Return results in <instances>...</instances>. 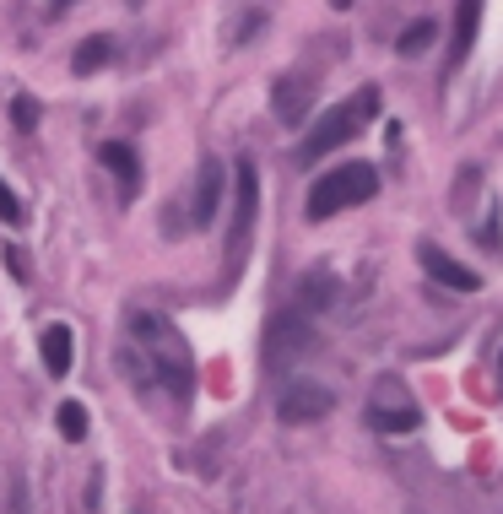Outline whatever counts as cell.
<instances>
[{"label": "cell", "instance_id": "16", "mask_svg": "<svg viewBox=\"0 0 503 514\" xmlns=\"http://www.w3.org/2000/svg\"><path fill=\"white\" fill-rule=\"evenodd\" d=\"M55 428H60L71 444H82V439H87V412H82V401H65L60 412H55Z\"/></svg>", "mask_w": 503, "mask_h": 514}, {"label": "cell", "instance_id": "24", "mask_svg": "<svg viewBox=\"0 0 503 514\" xmlns=\"http://www.w3.org/2000/svg\"><path fill=\"white\" fill-rule=\"evenodd\" d=\"M498 385H503V358H498Z\"/></svg>", "mask_w": 503, "mask_h": 514}, {"label": "cell", "instance_id": "2", "mask_svg": "<svg viewBox=\"0 0 503 514\" xmlns=\"http://www.w3.org/2000/svg\"><path fill=\"white\" fill-rule=\"evenodd\" d=\"M374 195H379V168L374 163H341V168H330V174H320L309 184L303 212H309V222H330V217L352 212V206L374 201Z\"/></svg>", "mask_w": 503, "mask_h": 514}, {"label": "cell", "instance_id": "13", "mask_svg": "<svg viewBox=\"0 0 503 514\" xmlns=\"http://www.w3.org/2000/svg\"><path fill=\"white\" fill-rule=\"evenodd\" d=\"M476 22H482V0H460L455 11V38H449V65H460L476 44Z\"/></svg>", "mask_w": 503, "mask_h": 514}, {"label": "cell", "instance_id": "18", "mask_svg": "<svg viewBox=\"0 0 503 514\" xmlns=\"http://www.w3.org/2000/svg\"><path fill=\"white\" fill-rule=\"evenodd\" d=\"M260 28H266V11H244V17H238L233 28H228V44H249V38H255Z\"/></svg>", "mask_w": 503, "mask_h": 514}, {"label": "cell", "instance_id": "14", "mask_svg": "<svg viewBox=\"0 0 503 514\" xmlns=\"http://www.w3.org/2000/svg\"><path fill=\"white\" fill-rule=\"evenodd\" d=\"M368 428H379V433H417L422 412H417V406H368Z\"/></svg>", "mask_w": 503, "mask_h": 514}, {"label": "cell", "instance_id": "9", "mask_svg": "<svg viewBox=\"0 0 503 514\" xmlns=\"http://www.w3.org/2000/svg\"><path fill=\"white\" fill-rule=\"evenodd\" d=\"M341 303V282H336V271H325V266H314V271H303L298 276V314H330Z\"/></svg>", "mask_w": 503, "mask_h": 514}, {"label": "cell", "instance_id": "3", "mask_svg": "<svg viewBox=\"0 0 503 514\" xmlns=\"http://www.w3.org/2000/svg\"><path fill=\"white\" fill-rule=\"evenodd\" d=\"M374 114H379V87H363L357 98L336 103V109H330V114H320V120H314V130L298 141V163H303V168H314L320 157H330V152H336L341 141H352L357 130H363L368 120H374Z\"/></svg>", "mask_w": 503, "mask_h": 514}, {"label": "cell", "instance_id": "12", "mask_svg": "<svg viewBox=\"0 0 503 514\" xmlns=\"http://www.w3.org/2000/svg\"><path fill=\"white\" fill-rule=\"evenodd\" d=\"M38 352H44V374H49V379H65V374H71V352H76L71 325H44Z\"/></svg>", "mask_w": 503, "mask_h": 514}, {"label": "cell", "instance_id": "11", "mask_svg": "<svg viewBox=\"0 0 503 514\" xmlns=\"http://www.w3.org/2000/svg\"><path fill=\"white\" fill-rule=\"evenodd\" d=\"M98 163L119 179V195H125V201H136V195H141V157L130 152L125 141H103V147H98Z\"/></svg>", "mask_w": 503, "mask_h": 514}, {"label": "cell", "instance_id": "15", "mask_svg": "<svg viewBox=\"0 0 503 514\" xmlns=\"http://www.w3.org/2000/svg\"><path fill=\"white\" fill-rule=\"evenodd\" d=\"M109 60H114V38H103V33H98V38H82V44H76L71 71H76V76H98Z\"/></svg>", "mask_w": 503, "mask_h": 514}, {"label": "cell", "instance_id": "1", "mask_svg": "<svg viewBox=\"0 0 503 514\" xmlns=\"http://www.w3.org/2000/svg\"><path fill=\"white\" fill-rule=\"evenodd\" d=\"M125 331H130V347L147 363L152 390H163L168 401H174V412H184L190 395H195V358H190V347H184V336L174 331V320H163V314H152V309H130Z\"/></svg>", "mask_w": 503, "mask_h": 514}, {"label": "cell", "instance_id": "23", "mask_svg": "<svg viewBox=\"0 0 503 514\" xmlns=\"http://www.w3.org/2000/svg\"><path fill=\"white\" fill-rule=\"evenodd\" d=\"M330 6H336V11H347V6H352V0H330Z\"/></svg>", "mask_w": 503, "mask_h": 514}, {"label": "cell", "instance_id": "17", "mask_svg": "<svg viewBox=\"0 0 503 514\" xmlns=\"http://www.w3.org/2000/svg\"><path fill=\"white\" fill-rule=\"evenodd\" d=\"M428 44H433V22H412V28H401V38H395L401 55H422Z\"/></svg>", "mask_w": 503, "mask_h": 514}, {"label": "cell", "instance_id": "21", "mask_svg": "<svg viewBox=\"0 0 503 514\" xmlns=\"http://www.w3.org/2000/svg\"><path fill=\"white\" fill-rule=\"evenodd\" d=\"M6 266H11V276H17V282H28V255H22V249H6Z\"/></svg>", "mask_w": 503, "mask_h": 514}, {"label": "cell", "instance_id": "6", "mask_svg": "<svg viewBox=\"0 0 503 514\" xmlns=\"http://www.w3.org/2000/svg\"><path fill=\"white\" fill-rule=\"evenodd\" d=\"M330 406H336V395H330L325 385H314V379H293V385L282 390V401H276V417L282 423H320V417H330Z\"/></svg>", "mask_w": 503, "mask_h": 514}, {"label": "cell", "instance_id": "5", "mask_svg": "<svg viewBox=\"0 0 503 514\" xmlns=\"http://www.w3.org/2000/svg\"><path fill=\"white\" fill-rule=\"evenodd\" d=\"M233 190H238V206H233V239H228V276L244 271L249 244H255V217H260V168H255V157H238Z\"/></svg>", "mask_w": 503, "mask_h": 514}, {"label": "cell", "instance_id": "19", "mask_svg": "<svg viewBox=\"0 0 503 514\" xmlns=\"http://www.w3.org/2000/svg\"><path fill=\"white\" fill-rule=\"evenodd\" d=\"M11 125H17V130H38V103L28 98V92L11 98Z\"/></svg>", "mask_w": 503, "mask_h": 514}, {"label": "cell", "instance_id": "7", "mask_svg": "<svg viewBox=\"0 0 503 514\" xmlns=\"http://www.w3.org/2000/svg\"><path fill=\"white\" fill-rule=\"evenodd\" d=\"M271 109H276V120H282V125H303V114L314 109V76L287 71L282 82L271 87Z\"/></svg>", "mask_w": 503, "mask_h": 514}, {"label": "cell", "instance_id": "20", "mask_svg": "<svg viewBox=\"0 0 503 514\" xmlns=\"http://www.w3.org/2000/svg\"><path fill=\"white\" fill-rule=\"evenodd\" d=\"M0 222H11V228L22 222V201L11 195V184H6V179H0Z\"/></svg>", "mask_w": 503, "mask_h": 514}, {"label": "cell", "instance_id": "8", "mask_svg": "<svg viewBox=\"0 0 503 514\" xmlns=\"http://www.w3.org/2000/svg\"><path fill=\"white\" fill-rule=\"evenodd\" d=\"M417 260H422V271L433 276V282H444L449 293H476L482 287V271H471V266H460L455 255H444L439 244H422L417 249Z\"/></svg>", "mask_w": 503, "mask_h": 514}, {"label": "cell", "instance_id": "4", "mask_svg": "<svg viewBox=\"0 0 503 514\" xmlns=\"http://www.w3.org/2000/svg\"><path fill=\"white\" fill-rule=\"evenodd\" d=\"M314 347H320V331H314L309 314L282 309L266 320V336H260V368H266V374H282L287 363H298L303 352H314Z\"/></svg>", "mask_w": 503, "mask_h": 514}, {"label": "cell", "instance_id": "22", "mask_svg": "<svg viewBox=\"0 0 503 514\" xmlns=\"http://www.w3.org/2000/svg\"><path fill=\"white\" fill-rule=\"evenodd\" d=\"M71 6H76V0H49V6H44V17H65Z\"/></svg>", "mask_w": 503, "mask_h": 514}, {"label": "cell", "instance_id": "10", "mask_svg": "<svg viewBox=\"0 0 503 514\" xmlns=\"http://www.w3.org/2000/svg\"><path fill=\"white\" fill-rule=\"evenodd\" d=\"M222 190H228V184H222V163L217 157H201V179H195V228H211V222H217V206H222Z\"/></svg>", "mask_w": 503, "mask_h": 514}]
</instances>
